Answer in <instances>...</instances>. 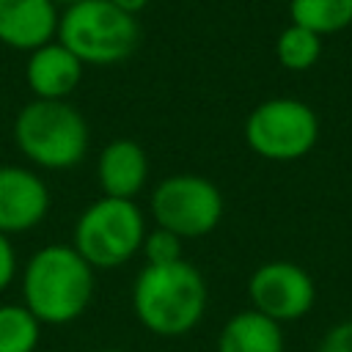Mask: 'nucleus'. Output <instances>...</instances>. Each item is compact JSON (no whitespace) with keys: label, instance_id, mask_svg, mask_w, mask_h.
I'll use <instances>...</instances> for the list:
<instances>
[{"label":"nucleus","instance_id":"dca6fc26","mask_svg":"<svg viewBox=\"0 0 352 352\" xmlns=\"http://www.w3.org/2000/svg\"><path fill=\"white\" fill-rule=\"evenodd\" d=\"M41 322L16 302L0 305V352H33L38 346Z\"/></svg>","mask_w":352,"mask_h":352},{"label":"nucleus","instance_id":"412c9836","mask_svg":"<svg viewBox=\"0 0 352 352\" xmlns=\"http://www.w3.org/2000/svg\"><path fill=\"white\" fill-rule=\"evenodd\" d=\"M52 3H55V6H58V3H63V6H72V3H80V0H52Z\"/></svg>","mask_w":352,"mask_h":352},{"label":"nucleus","instance_id":"9d476101","mask_svg":"<svg viewBox=\"0 0 352 352\" xmlns=\"http://www.w3.org/2000/svg\"><path fill=\"white\" fill-rule=\"evenodd\" d=\"M58 19L52 0H0V44L33 52L58 36Z\"/></svg>","mask_w":352,"mask_h":352},{"label":"nucleus","instance_id":"0eeeda50","mask_svg":"<svg viewBox=\"0 0 352 352\" xmlns=\"http://www.w3.org/2000/svg\"><path fill=\"white\" fill-rule=\"evenodd\" d=\"M154 223L179 239L206 236L223 220V192L198 173H176L162 179L151 192Z\"/></svg>","mask_w":352,"mask_h":352},{"label":"nucleus","instance_id":"4be33fe9","mask_svg":"<svg viewBox=\"0 0 352 352\" xmlns=\"http://www.w3.org/2000/svg\"><path fill=\"white\" fill-rule=\"evenodd\" d=\"M107 352H118V349H107Z\"/></svg>","mask_w":352,"mask_h":352},{"label":"nucleus","instance_id":"9b49d317","mask_svg":"<svg viewBox=\"0 0 352 352\" xmlns=\"http://www.w3.org/2000/svg\"><path fill=\"white\" fill-rule=\"evenodd\" d=\"M96 179H99L102 195L132 201L146 187V179H148V157L143 146L129 138L110 140L99 154Z\"/></svg>","mask_w":352,"mask_h":352},{"label":"nucleus","instance_id":"2eb2a0df","mask_svg":"<svg viewBox=\"0 0 352 352\" xmlns=\"http://www.w3.org/2000/svg\"><path fill=\"white\" fill-rule=\"evenodd\" d=\"M275 58L289 72H308L322 58V36L289 22L275 38Z\"/></svg>","mask_w":352,"mask_h":352},{"label":"nucleus","instance_id":"aec40b11","mask_svg":"<svg viewBox=\"0 0 352 352\" xmlns=\"http://www.w3.org/2000/svg\"><path fill=\"white\" fill-rule=\"evenodd\" d=\"M110 3L118 6V8H124L126 14H138V11H143L148 6V0H110Z\"/></svg>","mask_w":352,"mask_h":352},{"label":"nucleus","instance_id":"1a4fd4ad","mask_svg":"<svg viewBox=\"0 0 352 352\" xmlns=\"http://www.w3.org/2000/svg\"><path fill=\"white\" fill-rule=\"evenodd\" d=\"M50 212V190L38 173L22 165H0V234L36 228Z\"/></svg>","mask_w":352,"mask_h":352},{"label":"nucleus","instance_id":"6e6552de","mask_svg":"<svg viewBox=\"0 0 352 352\" xmlns=\"http://www.w3.org/2000/svg\"><path fill=\"white\" fill-rule=\"evenodd\" d=\"M253 311L275 319L278 324L302 319L316 302V283L311 272L294 261H267L253 270L248 280Z\"/></svg>","mask_w":352,"mask_h":352},{"label":"nucleus","instance_id":"423d86ee","mask_svg":"<svg viewBox=\"0 0 352 352\" xmlns=\"http://www.w3.org/2000/svg\"><path fill=\"white\" fill-rule=\"evenodd\" d=\"M319 116L297 96H272L245 118V143L253 154L272 162L302 160L319 143Z\"/></svg>","mask_w":352,"mask_h":352},{"label":"nucleus","instance_id":"39448f33","mask_svg":"<svg viewBox=\"0 0 352 352\" xmlns=\"http://www.w3.org/2000/svg\"><path fill=\"white\" fill-rule=\"evenodd\" d=\"M146 236V220L135 201L102 195L82 209L74 226V250L99 270L129 261Z\"/></svg>","mask_w":352,"mask_h":352},{"label":"nucleus","instance_id":"ddd939ff","mask_svg":"<svg viewBox=\"0 0 352 352\" xmlns=\"http://www.w3.org/2000/svg\"><path fill=\"white\" fill-rule=\"evenodd\" d=\"M283 349H286L283 327L253 308L234 314L217 336V352H283Z\"/></svg>","mask_w":352,"mask_h":352},{"label":"nucleus","instance_id":"f8f14e48","mask_svg":"<svg viewBox=\"0 0 352 352\" xmlns=\"http://www.w3.org/2000/svg\"><path fill=\"white\" fill-rule=\"evenodd\" d=\"M82 77V63L60 44L50 41L28 55L25 80L36 99H66Z\"/></svg>","mask_w":352,"mask_h":352},{"label":"nucleus","instance_id":"7ed1b4c3","mask_svg":"<svg viewBox=\"0 0 352 352\" xmlns=\"http://www.w3.org/2000/svg\"><path fill=\"white\" fill-rule=\"evenodd\" d=\"M88 121L66 99H33L14 118V143L44 170H69L88 151Z\"/></svg>","mask_w":352,"mask_h":352},{"label":"nucleus","instance_id":"a211bd4d","mask_svg":"<svg viewBox=\"0 0 352 352\" xmlns=\"http://www.w3.org/2000/svg\"><path fill=\"white\" fill-rule=\"evenodd\" d=\"M316 352H352V319L333 324V327L322 336Z\"/></svg>","mask_w":352,"mask_h":352},{"label":"nucleus","instance_id":"6ab92c4d","mask_svg":"<svg viewBox=\"0 0 352 352\" xmlns=\"http://www.w3.org/2000/svg\"><path fill=\"white\" fill-rule=\"evenodd\" d=\"M16 275V253L6 234H0V292L14 280Z\"/></svg>","mask_w":352,"mask_h":352},{"label":"nucleus","instance_id":"4468645a","mask_svg":"<svg viewBox=\"0 0 352 352\" xmlns=\"http://www.w3.org/2000/svg\"><path fill=\"white\" fill-rule=\"evenodd\" d=\"M289 19L324 38L352 25V0H289Z\"/></svg>","mask_w":352,"mask_h":352},{"label":"nucleus","instance_id":"f257e3e1","mask_svg":"<svg viewBox=\"0 0 352 352\" xmlns=\"http://www.w3.org/2000/svg\"><path fill=\"white\" fill-rule=\"evenodd\" d=\"M22 297L41 324H69L94 297V267L72 245H44L25 264Z\"/></svg>","mask_w":352,"mask_h":352},{"label":"nucleus","instance_id":"f3484780","mask_svg":"<svg viewBox=\"0 0 352 352\" xmlns=\"http://www.w3.org/2000/svg\"><path fill=\"white\" fill-rule=\"evenodd\" d=\"M140 248H143L146 264H170V261L182 258V239L160 226L154 231H146Z\"/></svg>","mask_w":352,"mask_h":352},{"label":"nucleus","instance_id":"20e7f679","mask_svg":"<svg viewBox=\"0 0 352 352\" xmlns=\"http://www.w3.org/2000/svg\"><path fill=\"white\" fill-rule=\"evenodd\" d=\"M138 19L110 0H80L58 19V41L85 66L126 60L138 47Z\"/></svg>","mask_w":352,"mask_h":352},{"label":"nucleus","instance_id":"f03ea898","mask_svg":"<svg viewBox=\"0 0 352 352\" xmlns=\"http://www.w3.org/2000/svg\"><path fill=\"white\" fill-rule=\"evenodd\" d=\"M132 308L157 336L190 333L206 311V280L190 261L146 264L132 283Z\"/></svg>","mask_w":352,"mask_h":352}]
</instances>
